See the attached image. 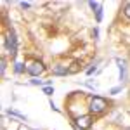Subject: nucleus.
Wrapping results in <instances>:
<instances>
[{
	"label": "nucleus",
	"instance_id": "obj_1",
	"mask_svg": "<svg viewBox=\"0 0 130 130\" xmlns=\"http://www.w3.org/2000/svg\"><path fill=\"white\" fill-rule=\"evenodd\" d=\"M108 109V101L101 95H90L89 99V111L92 115H101Z\"/></svg>",
	"mask_w": 130,
	"mask_h": 130
},
{
	"label": "nucleus",
	"instance_id": "obj_2",
	"mask_svg": "<svg viewBox=\"0 0 130 130\" xmlns=\"http://www.w3.org/2000/svg\"><path fill=\"white\" fill-rule=\"evenodd\" d=\"M5 49L9 52V56L14 59L18 54V38H16V31L12 28L7 31V37H5Z\"/></svg>",
	"mask_w": 130,
	"mask_h": 130
},
{
	"label": "nucleus",
	"instance_id": "obj_3",
	"mask_svg": "<svg viewBox=\"0 0 130 130\" xmlns=\"http://www.w3.org/2000/svg\"><path fill=\"white\" fill-rule=\"evenodd\" d=\"M26 71H28V75H31L33 78H37V76H40L42 73L45 71V64L42 61H31V62H28V66H26Z\"/></svg>",
	"mask_w": 130,
	"mask_h": 130
},
{
	"label": "nucleus",
	"instance_id": "obj_4",
	"mask_svg": "<svg viewBox=\"0 0 130 130\" xmlns=\"http://www.w3.org/2000/svg\"><path fill=\"white\" fill-rule=\"evenodd\" d=\"M92 123H94V118H92L90 115H82V116H78V118L75 120L76 128H80V130H89L90 127H92Z\"/></svg>",
	"mask_w": 130,
	"mask_h": 130
},
{
	"label": "nucleus",
	"instance_id": "obj_5",
	"mask_svg": "<svg viewBox=\"0 0 130 130\" xmlns=\"http://www.w3.org/2000/svg\"><path fill=\"white\" fill-rule=\"evenodd\" d=\"M89 5H90V9L95 12V21L101 23L102 21V5H101L99 2H89Z\"/></svg>",
	"mask_w": 130,
	"mask_h": 130
},
{
	"label": "nucleus",
	"instance_id": "obj_6",
	"mask_svg": "<svg viewBox=\"0 0 130 130\" xmlns=\"http://www.w3.org/2000/svg\"><path fill=\"white\" fill-rule=\"evenodd\" d=\"M116 62H118V66H120V80L125 82L127 80V61L116 57Z\"/></svg>",
	"mask_w": 130,
	"mask_h": 130
},
{
	"label": "nucleus",
	"instance_id": "obj_7",
	"mask_svg": "<svg viewBox=\"0 0 130 130\" xmlns=\"http://www.w3.org/2000/svg\"><path fill=\"white\" fill-rule=\"evenodd\" d=\"M52 75H56V76H66L68 75V68L62 66V64H56V66H52Z\"/></svg>",
	"mask_w": 130,
	"mask_h": 130
},
{
	"label": "nucleus",
	"instance_id": "obj_8",
	"mask_svg": "<svg viewBox=\"0 0 130 130\" xmlns=\"http://www.w3.org/2000/svg\"><path fill=\"white\" fill-rule=\"evenodd\" d=\"M7 113L12 115V116H16V118H19V120H26V116L23 113H19V111H16V109H7Z\"/></svg>",
	"mask_w": 130,
	"mask_h": 130
},
{
	"label": "nucleus",
	"instance_id": "obj_9",
	"mask_svg": "<svg viewBox=\"0 0 130 130\" xmlns=\"http://www.w3.org/2000/svg\"><path fill=\"white\" fill-rule=\"evenodd\" d=\"M23 71H24V64L23 62H14V73L16 75H21Z\"/></svg>",
	"mask_w": 130,
	"mask_h": 130
},
{
	"label": "nucleus",
	"instance_id": "obj_10",
	"mask_svg": "<svg viewBox=\"0 0 130 130\" xmlns=\"http://www.w3.org/2000/svg\"><path fill=\"white\" fill-rule=\"evenodd\" d=\"M123 14H125V18L130 19V2H125L123 4Z\"/></svg>",
	"mask_w": 130,
	"mask_h": 130
},
{
	"label": "nucleus",
	"instance_id": "obj_11",
	"mask_svg": "<svg viewBox=\"0 0 130 130\" xmlns=\"http://www.w3.org/2000/svg\"><path fill=\"white\" fill-rule=\"evenodd\" d=\"M78 66H80L78 62H73V64H71V68H68V75H73V73H76V71L80 70Z\"/></svg>",
	"mask_w": 130,
	"mask_h": 130
},
{
	"label": "nucleus",
	"instance_id": "obj_12",
	"mask_svg": "<svg viewBox=\"0 0 130 130\" xmlns=\"http://www.w3.org/2000/svg\"><path fill=\"white\" fill-rule=\"evenodd\" d=\"M43 94L45 95H52L54 94V87H43Z\"/></svg>",
	"mask_w": 130,
	"mask_h": 130
},
{
	"label": "nucleus",
	"instance_id": "obj_13",
	"mask_svg": "<svg viewBox=\"0 0 130 130\" xmlns=\"http://www.w3.org/2000/svg\"><path fill=\"white\" fill-rule=\"evenodd\" d=\"M5 64H7V61H5V57H2V61H0V73L4 75V71H5Z\"/></svg>",
	"mask_w": 130,
	"mask_h": 130
},
{
	"label": "nucleus",
	"instance_id": "obj_14",
	"mask_svg": "<svg viewBox=\"0 0 130 130\" xmlns=\"http://www.w3.org/2000/svg\"><path fill=\"white\" fill-rule=\"evenodd\" d=\"M31 85H42V87H43V85H45V82H42V80H37V78H33V80H31Z\"/></svg>",
	"mask_w": 130,
	"mask_h": 130
},
{
	"label": "nucleus",
	"instance_id": "obj_15",
	"mask_svg": "<svg viewBox=\"0 0 130 130\" xmlns=\"http://www.w3.org/2000/svg\"><path fill=\"white\" fill-rule=\"evenodd\" d=\"M118 92H121V87H115V89H111V90H109V94H113V95H116Z\"/></svg>",
	"mask_w": 130,
	"mask_h": 130
},
{
	"label": "nucleus",
	"instance_id": "obj_16",
	"mask_svg": "<svg viewBox=\"0 0 130 130\" xmlns=\"http://www.w3.org/2000/svg\"><path fill=\"white\" fill-rule=\"evenodd\" d=\"M92 37L97 40V37H99V31H97V28H94V31H92Z\"/></svg>",
	"mask_w": 130,
	"mask_h": 130
},
{
	"label": "nucleus",
	"instance_id": "obj_17",
	"mask_svg": "<svg viewBox=\"0 0 130 130\" xmlns=\"http://www.w3.org/2000/svg\"><path fill=\"white\" fill-rule=\"evenodd\" d=\"M21 7H23V9H30V4H28V2H21Z\"/></svg>",
	"mask_w": 130,
	"mask_h": 130
},
{
	"label": "nucleus",
	"instance_id": "obj_18",
	"mask_svg": "<svg viewBox=\"0 0 130 130\" xmlns=\"http://www.w3.org/2000/svg\"><path fill=\"white\" fill-rule=\"evenodd\" d=\"M94 71H95V66H92V68H89V70H87V75H92Z\"/></svg>",
	"mask_w": 130,
	"mask_h": 130
},
{
	"label": "nucleus",
	"instance_id": "obj_19",
	"mask_svg": "<svg viewBox=\"0 0 130 130\" xmlns=\"http://www.w3.org/2000/svg\"><path fill=\"white\" fill-rule=\"evenodd\" d=\"M50 108H52V109H54V111H59V109H57V108H56V104H54L52 101H50Z\"/></svg>",
	"mask_w": 130,
	"mask_h": 130
}]
</instances>
